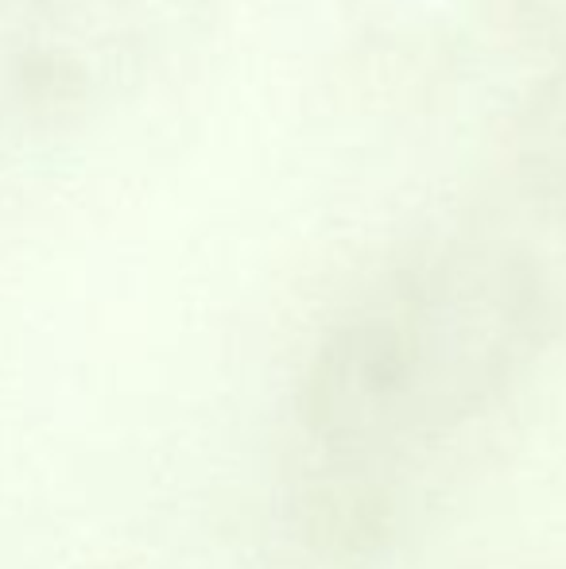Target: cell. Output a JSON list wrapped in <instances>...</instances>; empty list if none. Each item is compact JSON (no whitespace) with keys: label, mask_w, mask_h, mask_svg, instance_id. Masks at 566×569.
Wrapping results in <instances>:
<instances>
[{"label":"cell","mask_w":566,"mask_h":569,"mask_svg":"<svg viewBox=\"0 0 566 569\" xmlns=\"http://www.w3.org/2000/svg\"><path fill=\"white\" fill-rule=\"evenodd\" d=\"M349 31L385 78L516 86L520 113L566 59V0H349Z\"/></svg>","instance_id":"cell-2"},{"label":"cell","mask_w":566,"mask_h":569,"mask_svg":"<svg viewBox=\"0 0 566 569\" xmlns=\"http://www.w3.org/2000/svg\"><path fill=\"white\" fill-rule=\"evenodd\" d=\"M218 0H43L39 70L51 98L98 101L195 51Z\"/></svg>","instance_id":"cell-3"},{"label":"cell","mask_w":566,"mask_h":569,"mask_svg":"<svg viewBox=\"0 0 566 569\" xmlns=\"http://www.w3.org/2000/svg\"><path fill=\"white\" fill-rule=\"evenodd\" d=\"M566 341V156L513 148L411 237L310 349V442L377 453L481 415Z\"/></svg>","instance_id":"cell-1"},{"label":"cell","mask_w":566,"mask_h":569,"mask_svg":"<svg viewBox=\"0 0 566 569\" xmlns=\"http://www.w3.org/2000/svg\"><path fill=\"white\" fill-rule=\"evenodd\" d=\"M508 148H539V151H563L566 156V59L544 82V90L516 113Z\"/></svg>","instance_id":"cell-4"}]
</instances>
